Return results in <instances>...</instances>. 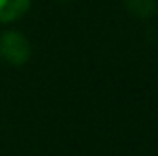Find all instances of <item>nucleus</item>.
Masks as SVG:
<instances>
[{
    "label": "nucleus",
    "mask_w": 158,
    "mask_h": 156,
    "mask_svg": "<svg viewBox=\"0 0 158 156\" xmlns=\"http://www.w3.org/2000/svg\"><path fill=\"white\" fill-rule=\"evenodd\" d=\"M30 42L17 31H6L0 35V57L11 64H24L30 59Z\"/></svg>",
    "instance_id": "nucleus-1"
},
{
    "label": "nucleus",
    "mask_w": 158,
    "mask_h": 156,
    "mask_svg": "<svg viewBox=\"0 0 158 156\" xmlns=\"http://www.w3.org/2000/svg\"><path fill=\"white\" fill-rule=\"evenodd\" d=\"M30 0H0V22H11L26 13Z\"/></svg>",
    "instance_id": "nucleus-2"
},
{
    "label": "nucleus",
    "mask_w": 158,
    "mask_h": 156,
    "mask_svg": "<svg viewBox=\"0 0 158 156\" xmlns=\"http://www.w3.org/2000/svg\"><path fill=\"white\" fill-rule=\"evenodd\" d=\"M125 6H127V9H129L132 15L142 17V18L149 17V15L155 13V9H156L155 0H125Z\"/></svg>",
    "instance_id": "nucleus-3"
}]
</instances>
